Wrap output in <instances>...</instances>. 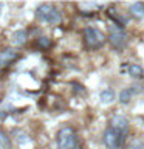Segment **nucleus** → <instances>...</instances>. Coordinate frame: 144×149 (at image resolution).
<instances>
[{
	"mask_svg": "<svg viewBox=\"0 0 144 149\" xmlns=\"http://www.w3.org/2000/svg\"><path fill=\"white\" fill-rule=\"evenodd\" d=\"M36 19L42 23L59 25L62 22V14L53 3H42L36 8Z\"/></svg>",
	"mask_w": 144,
	"mask_h": 149,
	"instance_id": "1",
	"label": "nucleus"
},
{
	"mask_svg": "<svg viewBox=\"0 0 144 149\" xmlns=\"http://www.w3.org/2000/svg\"><path fill=\"white\" fill-rule=\"evenodd\" d=\"M57 149H81L78 141V134L71 126H64L56 134Z\"/></svg>",
	"mask_w": 144,
	"mask_h": 149,
	"instance_id": "2",
	"label": "nucleus"
},
{
	"mask_svg": "<svg viewBox=\"0 0 144 149\" xmlns=\"http://www.w3.org/2000/svg\"><path fill=\"white\" fill-rule=\"evenodd\" d=\"M127 135H129L127 132H123V130L109 124L107 129L104 130V135H102V143L107 149H121L125 144Z\"/></svg>",
	"mask_w": 144,
	"mask_h": 149,
	"instance_id": "3",
	"label": "nucleus"
},
{
	"mask_svg": "<svg viewBox=\"0 0 144 149\" xmlns=\"http://www.w3.org/2000/svg\"><path fill=\"white\" fill-rule=\"evenodd\" d=\"M82 36H84V44H85V47L88 50H91V51L101 50L102 47L105 45V42H107V36L96 26L84 28Z\"/></svg>",
	"mask_w": 144,
	"mask_h": 149,
	"instance_id": "4",
	"label": "nucleus"
},
{
	"mask_svg": "<svg viewBox=\"0 0 144 149\" xmlns=\"http://www.w3.org/2000/svg\"><path fill=\"white\" fill-rule=\"evenodd\" d=\"M107 40L111 45V48L116 51H123L127 47V33L123 26L111 23L109 26V33H107Z\"/></svg>",
	"mask_w": 144,
	"mask_h": 149,
	"instance_id": "5",
	"label": "nucleus"
},
{
	"mask_svg": "<svg viewBox=\"0 0 144 149\" xmlns=\"http://www.w3.org/2000/svg\"><path fill=\"white\" fill-rule=\"evenodd\" d=\"M19 59V51L11 48V47H6V48L0 50V67H9L11 64H14Z\"/></svg>",
	"mask_w": 144,
	"mask_h": 149,
	"instance_id": "6",
	"label": "nucleus"
},
{
	"mask_svg": "<svg viewBox=\"0 0 144 149\" xmlns=\"http://www.w3.org/2000/svg\"><path fill=\"white\" fill-rule=\"evenodd\" d=\"M109 124L113 126V127H116V129H119V130H123V132H127V134H129V130H130L129 120L125 118L124 115H115L113 118L110 120Z\"/></svg>",
	"mask_w": 144,
	"mask_h": 149,
	"instance_id": "7",
	"label": "nucleus"
},
{
	"mask_svg": "<svg viewBox=\"0 0 144 149\" xmlns=\"http://www.w3.org/2000/svg\"><path fill=\"white\" fill-rule=\"evenodd\" d=\"M129 14L133 19H136V20H143L144 19V3H141V2L132 3L129 8Z\"/></svg>",
	"mask_w": 144,
	"mask_h": 149,
	"instance_id": "8",
	"label": "nucleus"
},
{
	"mask_svg": "<svg viewBox=\"0 0 144 149\" xmlns=\"http://www.w3.org/2000/svg\"><path fill=\"white\" fill-rule=\"evenodd\" d=\"M51 45H53V42H51L50 37H46V36H37L36 37V40H34V47L37 50H50L51 48Z\"/></svg>",
	"mask_w": 144,
	"mask_h": 149,
	"instance_id": "9",
	"label": "nucleus"
},
{
	"mask_svg": "<svg viewBox=\"0 0 144 149\" xmlns=\"http://www.w3.org/2000/svg\"><path fill=\"white\" fill-rule=\"evenodd\" d=\"M26 40H28V31L26 30H19L12 34V44L17 45V47L25 45Z\"/></svg>",
	"mask_w": 144,
	"mask_h": 149,
	"instance_id": "10",
	"label": "nucleus"
},
{
	"mask_svg": "<svg viewBox=\"0 0 144 149\" xmlns=\"http://www.w3.org/2000/svg\"><path fill=\"white\" fill-rule=\"evenodd\" d=\"M127 74L135 79H141L144 76V68L138 64H129L127 65Z\"/></svg>",
	"mask_w": 144,
	"mask_h": 149,
	"instance_id": "11",
	"label": "nucleus"
},
{
	"mask_svg": "<svg viewBox=\"0 0 144 149\" xmlns=\"http://www.w3.org/2000/svg\"><path fill=\"white\" fill-rule=\"evenodd\" d=\"M113 100H115V92L111 88H105V90L101 92V101L104 104H110Z\"/></svg>",
	"mask_w": 144,
	"mask_h": 149,
	"instance_id": "12",
	"label": "nucleus"
},
{
	"mask_svg": "<svg viewBox=\"0 0 144 149\" xmlns=\"http://www.w3.org/2000/svg\"><path fill=\"white\" fill-rule=\"evenodd\" d=\"M132 90L130 88H124V90H121L119 92V96H118V100H119V102L121 104H129L130 102V98H132Z\"/></svg>",
	"mask_w": 144,
	"mask_h": 149,
	"instance_id": "13",
	"label": "nucleus"
},
{
	"mask_svg": "<svg viewBox=\"0 0 144 149\" xmlns=\"http://www.w3.org/2000/svg\"><path fill=\"white\" fill-rule=\"evenodd\" d=\"M127 149H144V141H139V140L130 141L127 144Z\"/></svg>",
	"mask_w": 144,
	"mask_h": 149,
	"instance_id": "14",
	"label": "nucleus"
},
{
	"mask_svg": "<svg viewBox=\"0 0 144 149\" xmlns=\"http://www.w3.org/2000/svg\"><path fill=\"white\" fill-rule=\"evenodd\" d=\"M2 6H3V5H2V3H0V9H2Z\"/></svg>",
	"mask_w": 144,
	"mask_h": 149,
	"instance_id": "15",
	"label": "nucleus"
}]
</instances>
